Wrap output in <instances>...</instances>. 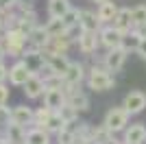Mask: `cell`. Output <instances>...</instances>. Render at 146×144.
Masks as SVG:
<instances>
[{"instance_id":"cell-1","label":"cell","mask_w":146,"mask_h":144,"mask_svg":"<svg viewBox=\"0 0 146 144\" xmlns=\"http://www.w3.org/2000/svg\"><path fill=\"white\" fill-rule=\"evenodd\" d=\"M2 44H5L9 57H20L22 59V55L26 50V44H29V35L22 33L20 29H7L5 37H2Z\"/></svg>"},{"instance_id":"cell-2","label":"cell","mask_w":146,"mask_h":144,"mask_svg":"<svg viewBox=\"0 0 146 144\" xmlns=\"http://www.w3.org/2000/svg\"><path fill=\"white\" fill-rule=\"evenodd\" d=\"M116 85V79L111 77V72L107 68H98L94 66L87 72V87L92 92H107Z\"/></svg>"},{"instance_id":"cell-3","label":"cell","mask_w":146,"mask_h":144,"mask_svg":"<svg viewBox=\"0 0 146 144\" xmlns=\"http://www.w3.org/2000/svg\"><path fill=\"white\" fill-rule=\"evenodd\" d=\"M129 118H131V114L120 105V107H111L109 111L105 114L103 125L107 127L111 133H120V131H124L129 127Z\"/></svg>"},{"instance_id":"cell-4","label":"cell","mask_w":146,"mask_h":144,"mask_svg":"<svg viewBox=\"0 0 146 144\" xmlns=\"http://www.w3.org/2000/svg\"><path fill=\"white\" fill-rule=\"evenodd\" d=\"M63 90H66V96H68V105L74 107L76 111H90L92 103H90V96L85 92L79 90V85H63Z\"/></svg>"},{"instance_id":"cell-5","label":"cell","mask_w":146,"mask_h":144,"mask_svg":"<svg viewBox=\"0 0 146 144\" xmlns=\"http://www.w3.org/2000/svg\"><path fill=\"white\" fill-rule=\"evenodd\" d=\"M98 37H100V46H105L107 50H111V48H118V46L122 44L124 33H122V31H118L113 24H105L103 29L98 31Z\"/></svg>"},{"instance_id":"cell-6","label":"cell","mask_w":146,"mask_h":144,"mask_svg":"<svg viewBox=\"0 0 146 144\" xmlns=\"http://www.w3.org/2000/svg\"><path fill=\"white\" fill-rule=\"evenodd\" d=\"M122 107L127 109L131 116L135 114H142L146 109V92H140V90H131L127 96H124V101H122Z\"/></svg>"},{"instance_id":"cell-7","label":"cell","mask_w":146,"mask_h":144,"mask_svg":"<svg viewBox=\"0 0 146 144\" xmlns=\"http://www.w3.org/2000/svg\"><path fill=\"white\" fill-rule=\"evenodd\" d=\"M68 103V96L63 87H46L44 92V107L52 109V111H61V107Z\"/></svg>"},{"instance_id":"cell-8","label":"cell","mask_w":146,"mask_h":144,"mask_svg":"<svg viewBox=\"0 0 146 144\" xmlns=\"http://www.w3.org/2000/svg\"><path fill=\"white\" fill-rule=\"evenodd\" d=\"M127 50L124 48H111V50H107L103 57V68H107L109 72H118L122 70V66H124V61H127Z\"/></svg>"},{"instance_id":"cell-9","label":"cell","mask_w":146,"mask_h":144,"mask_svg":"<svg viewBox=\"0 0 146 144\" xmlns=\"http://www.w3.org/2000/svg\"><path fill=\"white\" fill-rule=\"evenodd\" d=\"M22 61L26 63L31 74H39L46 68V55H44V50H24Z\"/></svg>"},{"instance_id":"cell-10","label":"cell","mask_w":146,"mask_h":144,"mask_svg":"<svg viewBox=\"0 0 146 144\" xmlns=\"http://www.w3.org/2000/svg\"><path fill=\"white\" fill-rule=\"evenodd\" d=\"M31 79V70L26 68V63L22 59L15 61L11 68H9V83L15 85V87H24V83Z\"/></svg>"},{"instance_id":"cell-11","label":"cell","mask_w":146,"mask_h":144,"mask_svg":"<svg viewBox=\"0 0 146 144\" xmlns=\"http://www.w3.org/2000/svg\"><path fill=\"white\" fill-rule=\"evenodd\" d=\"M70 46H72V39H70V37L63 33V35L50 37L48 44L44 46V53H46V55H66Z\"/></svg>"},{"instance_id":"cell-12","label":"cell","mask_w":146,"mask_h":144,"mask_svg":"<svg viewBox=\"0 0 146 144\" xmlns=\"http://www.w3.org/2000/svg\"><path fill=\"white\" fill-rule=\"evenodd\" d=\"M122 142L124 144H144L146 142V127L142 122H135V125H129L124 131H122Z\"/></svg>"},{"instance_id":"cell-13","label":"cell","mask_w":146,"mask_h":144,"mask_svg":"<svg viewBox=\"0 0 146 144\" xmlns=\"http://www.w3.org/2000/svg\"><path fill=\"white\" fill-rule=\"evenodd\" d=\"M76 46L83 55H92L96 53V48L100 46V37L98 33H90V31H81L79 39H76Z\"/></svg>"},{"instance_id":"cell-14","label":"cell","mask_w":146,"mask_h":144,"mask_svg":"<svg viewBox=\"0 0 146 144\" xmlns=\"http://www.w3.org/2000/svg\"><path fill=\"white\" fill-rule=\"evenodd\" d=\"M83 79H85V68H83V63L70 61V66H68V70L63 72L61 81H63V85H81Z\"/></svg>"},{"instance_id":"cell-15","label":"cell","mask_w":146,"mask_h":144,"mask_svg":"<svg viewBox=\"0 0 146 144\" xmlns=\"http://www.w3.org/2000/svg\"><path fill=\"white\" fill-rule=\"evenodd\" d=\"M2 135H5V140L9 144H26V127L9 122V125L2 129Z\"/></svg>"},{"instance_id":"cell-16","label":"cell","mask_w":146,"mask_h":144,"mask_svg":"<svg viewBox=\"0 0 146 144\" xmlns=\"http://www.w3.org/2000/svg\"><path fill=\"white\" fill-rule=\"evenodd\" d=\"M44 92H46V83H44V79L39 77V74H31V79L24 83V96L33 101V98L44 96Z\"/></svg>"},{"instance_id":"cell-17","label":"cell","mask_w":146,"mask_h":144,"mask_svg":"<svg viewBox=\"0 0 146 144\" xmlns=\"http://www.w3.org/2000/svg\"><path fill=\"white\" fill-rule=\"evenodd\" d=\"M33 120H35V111L26 105H15L11 109V122L15 125H22V127H29L33 125Z\"/></svg>"},{"instance_id":"cell-18","label":"cell","mask_w":146,"mask_h":144,"mask_svg":"<svg viewBox=\"0 0 146 144\" xmlns=\"http://www.w3.org/2000/svg\"><path fill=\"white\" fill-rule=\"evenodd\" d=\"M79 26H81V31L98 33V31H100V20H98V13L87 11V9H81V13H79Z\"/></svg>"},{"instance_id":"cell-19","label":"cell","mask_w":146,"mask_h":144,"mask_svg":"<svg viewBox=\"0 0 146 144\" xmlns=\"http://www.w3.org/2000/svg\"><path fill=\"white\" fill-rule=\"evenodd\" d=\"M113 26H116L118 31H122V33H129V31H133V29H135L131 7H122L120 11H118L116 20H113Z\"/></svg>"},{"instance_id":"cell-20","label":"cell","mask_w":146,"mask_h":144,"mask_svg":"<svg viewBox=\"0 0 146 144\" xmlns=\"http://www.w3.org/2000/svg\"><path fill=\"white\" fill-rule=\"evenodd\" d=\"M118 11H120V7L116 5V2H111V0H107V2H103V5H98V20H100V24H113V20H116Z\"/></svg>"},{"instance_id":"cell-21","label":"cell","mask_w":146,"mask_h":144,"mask_svg":"<svg viewBox=\"0 0 146 144\" xmlns=\"http://www.w3.org/2000/svg\"><path fill=\"white\" fill-rule=\"evenodd\" d=\"M37 13L35 11H29V13H18V20H15V26L13 29H20L22 33L29 35L33 29H37Z\"/></svg>"},{"instance_id":"cell-22","label":"cell","mask_w":146,"mask_h":144,"mask_svg":"<svg viewBox=\"0 0 146 144\" xmlns=\"http://www.w3.org/2000/svg\"><path fill=\"white\" fill-rule=\"evenodd\" d=\"M46 66H48L52 72H57L59 77H63V72H66L68 66H70V59H68L66 55H46Z\"/></svg>"},{"instance_id":"cell-23","label":"cell","mask_w":146,"mask_h":144,"mask_svg":"<svg viewBox=\"0 0 146 144\" xmlns=\"http://www.w3.org/2000/svg\"><path fill=\"white\" fill-rule=\"evenodd\" d=\"M26 144H50V133L42 127H31L26 131Z\"/></svg>"},{"instance_id":"cell-24","label":"cell","mask_w":146,"mask_h":144,"mask_svg":"<svg viewBox=\"0 0 146 144\" xmlns=\"http://www.w3.org/2000/svg\"><path fill=\"white\" fill-rule=\"evenodd\" d=\"M66 125H68V122H66V118H63V116H61L59 111H52V114L48 116V120H46V125H44L42 129H46V131H48L50 135H52V133L57 135V133H59L61 129H66Z\"/></svg>"},{"instance_id":"cell-25","label":"cell","mask_w":146,"mask_h":144,"mask_svg":"<svg viewBox=\"0 0 146 144\" xmlns=\"http://www.w3.org/2000/svg\"><path fill=\"white\" fill-rule=\"evenodd\" d=\"M72 9L70 0H50L48 2V15L50 18H63Z\"/></svg>"},{"instance_id":"cell-26","label":"cell","mask_w":146,"mask_h":144,"mask_svg":"<svg viewBox=\"0 0 146 144\" xmlns=\"http://www.w3.org/2000/svg\"><path fill=\"white\" fill-rule=\"evenodd\" d=\"M44 29L48 33V37H55V35H63L68 31V26H66V22H63V18H50L48 22L44 24Z\"/></svg>"},{"instance_id":"cell-27","label":"cell","mask_w":146,"mask_h":144,"mask_svg":"<svg viewBox=\"0 0 146 144\" xmlns=\"http://www.w3.org/2000/svg\"><path fill=\"white\" fill-rule=\"evenodd\" d=\"M111 138H113V133H111L105 125L92 127V142L94 144H105V142H109Z\"/></svg>"},{"instance_id":"cell-28","label":"cell","mask_w":146,"mask_h":144,"mask_svg":"<svg viewBox=\"0 0 146 144\" xmlns=\"http://www.w3.org/2000/svg\"><path fill=\"white\" fill-rule=\"evenodd\" d=\"M142 37L135 33V31H129V33H124V37H122V44L120 48H124L127 53H131V50H137V46H140Z\"/></svg>"},{"instance_id":"cell-29","label":"cell","mask_w":146,"mask_h":144,"mask_svg":"<svg viewBox=\"0 0 146 144\" xmlns=\"http://www.w3.org/2000/svg\"><path fill=\"white\" fill-rule=\"evenodd\" d=\"M133 13V24L135 26H140V24H146V5H137L131 9Z\"/></svg>"},{"instance_id":"cell-30","label":"cell","mask_w":146,"mask_h":144,"mask_svg":"<svg viewBox=\"0 0 146 144\" xmlns=\"http://www.w3.org/2000/svg\"><path fill=\"white\" fill-rule=\"evenodd\" d=\"M50 114H52V109H48V107H39V109L35 111V120H33V125H35V127H44Z\"/></svg>"},{"instance_id":"cell-31","label":"cell","mask_w":146,"mask_h":144,"mask_svg":"<svg viewBox=\"0 0 146 144\" xmlns=\"http://www.w3.org/2000/svg\"><path fill=\"white\" fill-rule=\"evenodd\" d=\"M79 13H81L79 9H74V7H72V9L63 15V22H66L68 29H70V26H79Z\"/></svg>"},{"instance_id":"cell-32","label":"cell","mask_w":146,"mask_h":144,"mask_svg":"<svg viewBox=\"0 0 146 144\" xmlns=\"http://www.w3.org/2000/svg\"><path fill=\"white\" fill-rule=\"evenodd\" d=\"M15 7L20 9V13L35 11V0H15Z\"/></svg>"},{"instance_id":"cell-33","label":"cell","mask_w":146,"mask_h":144,"mask_svg":"<svg viewBox=\"0 0 146 144\" xmlns=\"http://www.w3.org/2000/svg\"><path fill=\"white\" fill-rule=\"evenodd\" d=\"M9 122H11V109L7 107V105H0V127L5 129Z\"/></svg>"},{"instance_id":"cell-34","label":"cell","mask_w":146,"mask_h":144,"mask_svg":"<svg viewBox=\"0 0 146 144\" xmlns=\"http://www.w3.org/2000/svg\"><path fill=\"white\" fill-rule=\"evenodd\" d=\"M9 94H11L9 87H7L5 83H0V105H7V103H9Z\"/></svg>"},{"instance_id":"cell-35","label":"cell","mask_w":146,"mask_h":144,"mask_svg":"<svg viewBox=\"0 0 146 144\" xmlns=\"http://www.w3.org/2000/svg\"><path fill=\"white\" fill-rule=\"evenodd\" d=\"M7 79H9V68L5 63H0V83H5Z\"/></svg>"},{"instance_id":"cell-36","label":"cell","mask_w":146,"mask_h":144,"mask_svg":"<svg viewBox=\"0 0 146 144\" xmlns=\"http://www.w3.org/2000/svg\"><path fill=\"white\" fill-rule=\"evenodd\" d=\"M135 53H137L142 59L146 61V39H142V42H140V46H137V50H135Z\"/></svg>"},{"instance_id":"cell-37","label":"cell","mask_w":146,"mask_h":144,"mask_svg":"<svg viewBox=\"0 0 146 144\" xmlns=\"http://www.w3.org/2000/svg\"><path fill=\"white\" fill-rule=\"evenodd\" d=\"M135 33H137V35L142 37V39H146V24H140V26H135Z\"/></svg>"},{"instance_id":"cell-38","label":"cell","mask_w":146,"mask_h":144,"mask_svg":"<svg viewBox=\"0 0 146 144\" xmlns=\"http://www.w3.org/2000/svg\"><path fill=\"white\" fill-rule=\"evenodd\" d=\"M5 57H9V55H7V48H5V44L0 42V63H5Z\"/></svg>"},{"instance_id":"cell-39","label":"cell","mask_w":146,"mask_h":144,"mask_svg":"<svg viewBox=\"0 0 146 144\" xmlns=\"http://www.w3.org/2000/svg\"><path fill=\"white\" fill-rule=\"evenodd\" d=\"M5 33H7V26H5V22H0V42H2V37H5Z\"/></svg>"},{"instance_id":"cell-40","label":"cell","mask_w":146,"mask_h":144,"mask_svg":"<svg viewBox=\"0 0 146 144\" xmlns=\"http://www.w3.org/2000/svg\"><path fill=\"white\" fill-rule=\"evenodd\" d=\"M105 144H124V142H120V140H116V138H111L109 142H105Z\"/></svg>"},{"instance_id":"cell-41","label":"cell","mask_w":146,"mask_h":144,"mask_svg":"<svg viewBox=\"0 0 146 144\" xmlns=\"http://www.w3.org/2000/svg\"><path fill=\"white\" fill-rule=\"evenodd\" d=\"M92 2H98V5H103V2H107V0H92Z\"/></svg>"},{"instance_id":"cell-42","label":"cell","mask_w":146,"mask_h":144,"mask_svg":"<svg viewBox=\"0 0 146 144\" xmlns=\"http://www.w3.org/2000/svg\"><path fill=\"white\" fill-rule=\"evenodd\" d=\"M0 9H5V2H2V0H0Z\"/></svg>"},{"instance_id":"cell-43","label":"cell","mask_w":146,"mask_h":144,"mask_svg":"<svg viewBox=\"0 0 146 144\" xmlns=\"http://www.w3.org/2000/svg\"><path fill=\"white\" fill-rule=\"evenodd\" d=\"M0 142H2V133H0Z\"/></svg>"}]
</instances>
